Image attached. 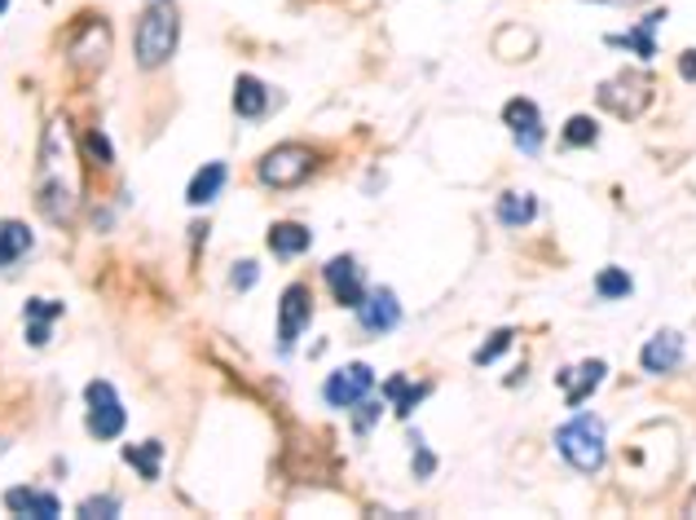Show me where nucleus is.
Instances as JSON below:
<instances>
[{
    "instance_id": "1",
    "label": "nucleus",
    "mask_w": 696,
    "mask_h": 520,
    "mask_svg": "<svg viewBox=\"0 0 696 520\" xmlns=\"http://www.w3.org/2000/svg\"><path fill=\"white\" fill-rule=\"evenodd\" d=\"M36 208L44 221L67 226L80 208V163L67 120H53L40 141V163H36Z\"/></svg>"
},
{
    "instance_id": "2",
    "label": "nucleus",
    "mask_w": 696,
    "mask_h": 520,
    "mask_svg": "<svg viewBox=\"0 0 696 520\" xmlns=\"http://www.w3.org/2000/svg\"><path fill=\"white\" fill-rule=\"evenodd\" d=\"M181 40V13L177 0H141V18L132 31V58L141 71H159Z\"/></svg>"
},
{
    "instance_id": "3",
    "label": "nucleus",
    "mask_w": 696,
    "mask_h": 520,
    "mask_svg": "<svg viewBox=\"0 0 696 520\" xmlns=\"http://www.w3.org/2000/svg\"><path fill=\"white\" fill-rule=\"evenodd\" d=\"M556 446H560V454L578 468V472H599L604 468V419H595V414H578V419H569L560 432H556Z\"/></svg>"
},
{
    "instance_id": "4",
    "label": "nucleus",
    "mask_w": 696,
    "mask_h": 520,
    "mask_svg": "<svg viewBox=\"0 0 696 520\" xmlns=\"http://www.w3.org/2000/svg\"><path fill=\"white\" fill-rule=\"evenodd\" d=\"M314 168H318V154H314L305 141H282V146H274V150L260 159L256 172H260V181H265L269 190H291V186L309 181Z\"/></svg>"
},
{
    "instance_id": "5",
    "label": "nucleus",
    "mask_w": 696,
    "mask_h": 520,
    "mask_svg": "<svg viewBox=\"0 0 696 520\" xmlns=\"http://www.w3.org/2000/svg\"><path fill=\"white\" fill-rule=\"evenodd\" d=\"M595 93H599V107H604V111H613V116H622V120H635V116H644L648 102H653V80L622 71V76L604 80Z\"/></svg>"
},
{
    "instance_id": "6",
    "label": "nucleus",
    "mask_w": 696,
    "mask_h": 520,
    "mask_svg": "<svg viewBox=\"0 0 696 520\" xmlns=\"http://www.w3.org/2000/svg\"><path fill=\"white\" fill-rule=\"evenodd\" d=\"M314 322V296L305 282H291L278 300V353L287 358L296 349V340L305 336V327Z\"/></svg>"
},
{
    "instance_id": "7",
    "label": "nucleus",
    "mask_w": 696,
    "mask_h": 520,
    "mask_svg": "<svg viewBox=\"0 0 696 520\" xmlns=\"http://www.w3.org/2000/svg\"><path fill=\"white\" fill-rule=\"evenodd\" d=\"M89 437H98V441H116L119 432H123V423H128V414H123V406H119L116 397V384H107V380H93L89 389Z\"/></svg>"
},
{
    "instance_id": "8",
    "label": "nucleus",
    "mask_w": 696,
    "mask_h": 520,
    "mask_svg": "<svg viewBox=\"0 0 696 520\" xmlns=\"http://www.w3.org/2000/svg\"><path fill=\"white\" fill-rule=\"evenodd\" d=\"M370 389H375V371H370L366 362H352V367H340L336 376H327L322 397H327L336 410H352L357 401H366Z\"/></svg>"
},
{
    "instance_id": "9",
    "label": "nucleus",
    "mask_w": 696,
    "mask_h": 520,
    "mask_svg": "<svg viewBox=\"0 0 696 520\" xmlns=\"http://www.w3.org/2000/svg\"><path fill=\"white\" fill-rule=\"evenodd\" d=\"M107 53H111V27L107 22H84L71 40V67L76 71H98V67H107Z\"/></svg>"
},
{
    "instance_id": "10",
    "label": "nucleus",
    "mask_w": 696,
    "mask_h": 520,
    "mask_svg": "<svg viewBox=\"0 0 696 520\" xmlns=\"http://www.w3.org/2000/svg\"><path fill=\"white\" fill-rule=\"evenodd\" d=\"M503 124L516 132V146H520L525 154H538V150H543V116H538V102H529V98L507 102V107H503Z\"/></svg>"
},
{
    "instance_id": "11",
    "label": "nucleus",
    "mask_w": 696,
    "mask_h": 520,
    "mask_svg": "<svg viewBox=\"0 0 696 520\" xmlns=\"http://www.w3.org/2000/svg\"><path fill=\"white\" fill-rule=\"evenodd\" d=\"M357 318H361V327L370 331V336H384V331H397V322H401V304H397V291H388V287H375V291H366V300L352 309Z\"/></svg>"
},
{
    "instance_id": "12",
    "label": "nucleus",
    "mask_w": 696,
    "mask_h": 520,
    "mask_svg": "<svg viewBox=\"0 0 696 520\" xmlns=\"http://www.w3.org/2000/svg\"><path fill=\"white\" fill-rule=\"evenodd\" d=\"M322 273H327V287H331L336 304L357 309V304L366 300V282H361V269H357V260L352 257H336Z\"/></svg>"
},
{
    "instance_id": "13",
    "label": "nucleus",
    "mask_w": 696,
    "mask_h": 520,
    "mask_svg": "<svg viewBox=\"0 0 696 520\" xmlns=\"http://www.w3.org/2000/svg\"><path fill=\"white\" fill-rule=\"evenodd\" d=\"M639 362H644L648 376H670V371L684 362V336H679V331H657V336L644 344Z\"/></svg>"
},
{
    "instance_id": "14",
    "label": "nucleus",
    "mask_w": 696,
    "mask_h": 520,
    "mask_svg": "<svg viewBox=\"0 0 696 520\" xmlns=\"http://www.w3.org/2000/svg\"><path fill=\"white\" fill-rule=\"evenodd\" d=\"M604 376H608V367H604L599 358H586V362H581V367H574V371H560V376H556V384L565 389V401L578 410L581 401H586L590 392L604 384Z\"/></svg>"
},
{
    "instance_id": "15",
    "label": "nucleus",
    "mask_w": 696,
    "mask_h": 520,
    "mask_svg": "<svg viewBox=\"0 0 696 520\" xmlns=\"http://www.w3.org/2000/svg\"><path fill=\"white\" fill-rule=\"evenodd\" d=\"M4 508H9L13 517H40V520H53L62 512V503H58L49 490H27V486L9 490V494H4Z\"/></svg>"
},
{
    "instance_id": "16",
    "label": "nucleus",
    "mask_w": 696,
    "mask_h": 520,
    "mask_svg": "<svg viewBox=\"0 0 696 520\" xmlns=\"http://www.w3.org/2000/svg\"><path fill=\"white\" fill-rule=\"evenodd\" d=\"M269 102H274V93H269L256 76H238V80H233V116L260 120V116L269 111Z\"/></svg>"
},
{
    "instance_id": "17",
    "label": "nucleus",
    "mask_w": 696,
    "mask_h": 520,
    "mask_svg": "<svg viewBox=\"0 0 696 520\" xmlns=\"http://www.w3.org/2000/svg\"><path fill=\"white\" fill-rule=\"evenodd\" d=\"M226 181H230V168H226L221 159H212L208 168L195 172V181H190V190H186V203H190V208H208V203L226 190Z\"/></svg>"
},
{
    "instance_id": "18",
    "label": "nucleus",
    "mask_w": 696,
    "mask_h": 520,
    "mask_svg": "<svg viewBox=\"0 0 696 520\" xmlns=\"http://www.w3.org/2000/svg\"><path fill=\"white\" fill-rule=\"evenodd\" d=\"M309 243H314V234H309L300 221H278V226L269 230V252H274L278 260L305 257V252H309Z\"/></svg>"
},
{
    "instance_id": "19",
    "label": "nucleus",
    "mask_w": 696,
    "mask_h": 520,
    "mask_svg": "<svg viewBox=\"0 0 696 520\" xmlns=\"http://www.w3.org/2000/svg\"><path fill=\"white\" fill-rule=\"evenodd\" d=\"M666 22V13H653V18H644L635 31H626V36H608V44L613 49H635L644 62L648 58H657V44H653V36H657V27Z\"/></svg>"
},
{
    "instance_id": "20",
    "label": "nucleus",
    "mask_w": 696,
    "mask_h": 520,
    "mask_svg": "<svg viewBox=\"0 0 696 520\" xmlns=\"http://www.w3.org/2000/svg\"><path fill=\"white\" fill-rule=\"evenodd\" d=\"M31 230L22 221H0V269H9L13 260H22L31 252Z\"/></svg>"
},
{
    "instance_id": "21",
    "label": "nucleus",
    "mask_w": 696,
    "mask_h": 520,
    "mask_svg": "<svg viewBox=\"0 0 696 520\" xmlns=\"http://www.w3.org/2000/svg\"><path fill=\"white\" fill-rule=\"evenodd\" d=\"M384 397L392 401V410H397V419H410V410L428 397V384H410V380H401V376H392L388 384H384Z\"/></svg>"
},
{
    "instance_id": "22",
    "label": "nucleus",
    "mask_w": 696,
    "mask_h": 520,
    "mask_svg": "<svg viewBox=\"0 0 696 520\" xmlns=\"http://www.w3.org/2000/svg\"><path fill=\"white\" fill-rule=\"evenodd\" d=\"M534 217H538L534 194H516V190H511V194H503V199H498V221H503V226H511V230H516V226H529Z\"/></svg>"
},
{
    "instance_id": "23",
    "label": "nucleus",
    "mask_w": 696,
    "mask_h": 520,
    "mask_svg": "<svg viewBox=\"0 0 696 520\" xmlns=\"http://www.w3.org/2000/svg\"><path fill=\"white\" fill-rule=\"evenodd\" d=\"M123 459L146 477V481H159V459H163V446L159 441H146V446H123Z\"/></svg>"
},
{
    "instance_id": "24",
    "label": "nucleus",
    "mask_w": 696,
    "mask_h": 520,
    "mask_svg": "<svg viewBox=\"0 0 696 520\" xmlns=\"http://www.w3.org/2000/svg\"><path fill=\"white\" fill-rule=\"evenodd\" d=\"M630 273L626 269H617V264H608V269H599V278H595V296H604V300H622V296H630Z\"/></svg>"
},
{
    "instance_id": "25",
    "label": "nucleus",
    "mask_w": 696,
    "mask_h": 520,
    "mask_svg": "<svg viewBox=\"0 0 696 520\" xmlns=\"http://www.w3.org/2000/svg\"><path fill=\"white\" fill-rule=\"evenodd\" d=\"M511 340H516V331H511V327L494 331V336H489V340H485V344L476 349V358H471V362H476V367H489V362H498V358H503V353L511 349Z\"/></svg>"
},
{
    "instance_id": "26",
    "label": "nucleus",
    "mask_w": 696,
    "mask_h": 520,
    "mask_svg": "<svg viewBox=\"0 0 696 520\" xmlns=\"http://www.w3.org/2000/svg\"><path fill=\"white\" fill-rule=\"evenodd\" d=\"M595 141H599V129H595L590 116H574L565 124V146H595Z\"/></svg>"
},
{
    "instance_id": "27",
    "label": "nucleus",
    "mask_w": 696,
    "mask_h": 520,
    "mask_svg": "<svg viewBox=\"0 0 696 520\" xmlns=\"http://www.w3.org/2000/svg\"><path fill=\"white\" fill-rule=\"evenodd\" d=\"M80 517H119V499L116 494H93L80 503Z\"/></svg>"
},
{
    "instance_id": "28",
    "label": "nucleus",
    "mask_w": 696,
    "mask_h": 520,
    "mask_svg": "<svg viewBox=\"0 0 696 520\" xmlns=\"http://www.w3.org/2000/svg\"><path fill=\"white\" fill-rule=\"evenodd\" d=\"M62 304L58 300H27V322H58Z\"/></svg>"
},
{
    "instance_id": "29",
    "label": "nucleus",
    "mask_w": 696,
    "mask_h": 520,
    "mask_svg": "<svg viewBox=\"0 0 696 520\" xmlns=\"http://www.w3.org/2000/svg\"><path fill=\"white\" fill-rule=\"evenodd\" d=\"M256 278H260V264L256 260H242V264H233V291H247V287H256Z\"/></svg>"
},
{
    "instance_id": "30",
    "label": "nucleus",
    "mask_w": 696,
    "mask_h": 520,
    "mask_svg": "<svg viewBox=\"0 0 696 520\" xmlns=\"http://www.w3.org/2000/svg\"><path fill=\"white\" fill-rule=\"evenodd\" d=\"M415 446H419V450H415V459H410V468H415V477H432V472H437V459H432V454L424 450V437H419Z\"/></svg>"
},
{
    "instance_id": "31",
    "label": "nucleus",
    "mask_w": 696,
    "mask_h": 520,
    "mask_svg": "<svg viewBox=\"0 0 696 520\" xmlns=\"http://www.w3.org/2000/svg\"><path fill=\"white\" fill-rule=\"evenodd\" d=\"M352 410H357V432H366V428L379 419V410H384V406H379V401H357Z\"/></svg>"
},
{
    "instance_id": "32",
    "label": "nucleus",
    "mask_w": 696,
    "mask_h": 520,
    "mask_svg": "<svg viewBox=\"0 0 696 520\" xmlns=\"http://www.w3.org/2000/svg\"><path fill=\"white\" fill-rule=\"evenodd\" d=\"M27 344L31 349H44L49 344V322H27Z\"/></svg>"
},
{
    "instance_id": "33",
    "label": "nucleus",
    "mask_w": 696,
    "mask_h": 520,
    "mask_svg": "<svg viewBox=\"0 0 696 520\" xmlns=\"http://www.w3.org/2000/svg\"><path fill=\"white\" fill-rule=\"evenodd\" d=\"M89 146H93V154H102V163H111V141H107L102 132H93V137H89Z\"/></svg>"
},
{
    "instance_id": "34",
    "label": "nucleus",
    "mask_w": 696,
    "mask_h": 520,
    "mask_svg": "<svg viewBox=\"0 0 696 520\" xmlns=\"http://www.w3.org/2000/svg\"><path fill=\"white\" fill-rule=\"evenodd\" d=\"M679 71H684V80H696V53H693V49L684 53V62H679Z\"/></svg>"
},
{
    "instance_id": "35",
    "label": "nucleus",
    "mask_w": 696,
    "mask_h": 520,
    "mask_svg": "<svg viewBox=\"0 0 696 520\" xmlns=\"http://www.w3.org/2000/svg\"><path fill=\"white\" fill-rule=\"evenodd\" d=\"M599 4H639V0H599Z\"/></svg>"
},
{
    "instance_id": "36",
    "label": "nucleus",
    "mask_w": 696,
    "mask_h": 520,
    "mask_svg": "<svg viewBox=\"0 0 696 520\" xmlns=\"http://www.w3.org/2000/svg\"><path fill=\"white\" fill-rule=\"evenodd\" d=\"M688 517H696V494L688 499Z\"/></svg>"
},
{
    "instance_id": "37",
    "label": "nucleus",
    "mask_w": 696,
    "mask_h": 520,
    "mask_svg": "<svg viewBox=\"0 0 696 520\" xmlns=\"http://www.w3.org/2000/svg\"><path fill=\"white\" fill-rule=\"evenodd\" d=\"M4 9H9V0H0V13H4Z\"/></svg>"
}]
</instances>
